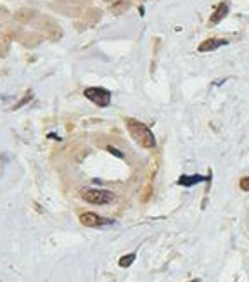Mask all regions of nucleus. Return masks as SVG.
Segmentation results:
<instances>
[{"mask_svg":"<svg viewBox=\"0 0 249 282\" xmlns=\"http://www.w3.org/2000/svg\"><path fill=\"white\" fill-rule=\"evenodd\" d=\"M126 128L134 140L144 149H152L156 146V138H154L152 132H150L144 123L137 122V120H126Z\"/></svg>","mask_w":249,"mask_h":282,"instance_id":"nucleus-1","label":"nucleus"},{"mask_svg":"<svg viewBox=\"0 0 249 282\" xmlns=\"http://www.w3.org/2000/svg\"><path fill=\"white\" fill-rule=\"evenodd\" d=\"M82 198H83V201L90 202V204L102 206V204H109V202L114 199V194L104 189H83Z\"/></svg>","mask_w":249,"mask_h":282,"instance_id":"nucleus-2","label":"nucleus"},{"mask_svg":"<svg viewBox=\"0 0 249 282\" xmlns=\"http://www.w3.org/2000/svg\"><path fill=\"white\" fill-rule=\"evenodd\" d=\"M85 97L88 100H92L94 104H97L99 108H108L111 104V92L104 87H88L85 88Z\"/></svg>","mask_w":249,"mask_h":282,"instance_id":"nucleus-3","label":"nucleus"},{"mask_svg":"<svg viewBox=\"0 0 249 282\" xmlns=\"http://www.w3.org/2000/svg\"><path fill=\"white\" fill-rule=\"evenodd\" d=\"M80 222H82V225H85V227H92V228L106 227V225H112V220L102 218L100 215H97V213H92V212L82 213V215H80Z\"/></svg>","mask_w":249,"mask_h":282,"instance_id":"nucleus-4","label":"nucleus"},{"mask_svg":"<svg viewBox=\"0 0 249 282\" xmlns=\"http://www.w3.org/2000/svg\"><path fill=\"white\" fill-rule=\"evenodd\" d=\"M228 45V40H222V38H208L201 45H199V52H211L216 50V48Z\"/></svg>","mask_w":249,"mask_h":282,"instance_id":"nucleus-5","label":"nucleus"},{"mask_svg":"<svg viewBox=\"0 0 249 282\" xmlns=\"http://www.w3.org/2000/svg\"><path fill=\"white\" fill-rule=\"evenodd\" d=\"M227 14H228V2H222L220 6L214 9V12L211 14L210 24H216V22H220L224 18H227Z\"/></svg>","mask_w":249,"mask_h":282,"instance_id":"nucleus-6","label":"nucleus"},{"mask_svg":"<svg viewBox=\"0 0 249 282\" xmlns=\"http://www.w3.org/2000/svg\"><path fill=\"white\" fill-rule=\"evenodd\" d=\"M204 180H206V176H202V175H180L178 186L190 187V186H196V184L204 182Z\"/></svg>","mask_w":249,"mask_h":282,"instance_id":"nucleus-7","label":"nucleus"},{"mask_svg":"<svg viewBox=\"0 0 249 282\" xmlns=\"http://www.w3.org/2000/svg\"><path fill=\"white\" fill-rule=\"evenodd\" d=\"M135 258H137V254H135V253H130V254H126V256L120 258V266H123V268H126V266H130L132 263L135 262Z\"/></svg>","mask_w":249,"mask_h":282,"instance_id":"nucleus-8","label":"nucleus"},{"mask_svg":"<svg viewBox=\"0 0 249 282\" xmlns=\"http://www.w3.org/2000/svg\"><path fill=\"white\" fill-rule=\"evenodd\" d=\"M32 99H33V92H28V94H26V96L22 97V99L20 100V102H18L16 106H14V109H20V108H22V106H24V104H28Z\"/></svg>","mask_w":249,"mask_h":282,"instance_id":"nucleus-9","label":"nucleus"},{"mask_svg":"<svg viewBox=\"0 0 249 282\" xmlns=\"http://www.w3.org/2000/svg\"><path fill=\"white\" fill-rule=\"evenodd\" d=\"M239 186H240V189H242L244 192H249V176H244V178H240Z\"/></svg>","mask_w":249,"mask_h":282,"instance_id":"nucleus-10","label":"nucleus"},{"mask_svg":"<svg viewBox=\"0 0 249 282\" xmlns=\"http://www.w3.org/2000/svg\"><path fill=\"white\" fill-rule=\"evenodd\" d=\"M108 151L112 154V156H116V158H124V154L122 151H118V149L114 148V146H108Z\"/></svg>","mask_w":249,"mask_h":282,"instance_id":"nucleus-11","label":"nucleus"},{"mask_svg":"<svg viewBox=\"0 0 249 282\" xmlns=\"http://www.w3.org/2000/svg\"><path fill=\"white\" fill-rule=\"evenodd\" d=\"M190 282H201V280H199V279H196V280H190Z\"/></svg>","mask_w":249,"mask_h":282,"instance_id":"nucleus-12","label":"nucleus"}]
</instances>
